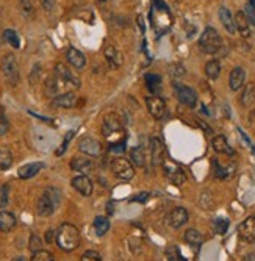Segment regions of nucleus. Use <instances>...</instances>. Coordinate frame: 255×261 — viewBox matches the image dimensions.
Listing matches in <instances>:
<instances>
[{
    "label": "nucleus",
    "instance_id": "1",
    "mask_svg": "<svg viewBox=\"0 0 255 261\" xmlns=\"http://www.w3.org/2000/svg\"><path fill=\"white\" fill-rule=\"evenodd\" d=\"M55 242L65 252H72L80 247L82 236L78 228L72 224H61L60 228L55 232Z\"/></svg>",
    "mask_w": 255,
    "mask_h": 261
},
{
    "label": "nucleus",
    "instance_id": "2",
    "mask_svg": "<svg viewBox=\"0 0 255 261\" xmlns=\"http://www.w3.org/2000/svg\"><path fill=\"white\" fill-rule=\"evenodd\" d=\"M61 203V193L60 189L57 188H47L46 191L43 193V196L38 199V203H36V211L39 216H50L55 213L60 207Z\"/></svg>",
    "mask_w": 255,
    "mask_h": 261
},
{
    "label": "nucleus",
    "instance_id": "3",
    "mask_svg": "<svg viewBox=\"0 0 255 261\" xmlns=\"http://www.w3.org/2000/svg\"><path fill=\"white\" fill-rule=\"evenodd\" d=\"M221 47H222V38L218 33V30L213 27H207L202 31L201 38H199V49L207 55H214L221 50Z\"/></svg>",
    "mask_w": 255,
    "mask_h": 261
},
{
    "label": "nucleus",
    "instance_id": "4",
    "mask_svg": "<svg viewBox=\"0 0 255 261\" xmlns=\"http://www.w3.org/2000/svg\"><path fill=\"white\" fill-rule=\"evenodd\" d=\"M172 89H174L175 97H177V100L182 105H185L188 108H194L197 105V94L193 88H191V86H186V85L179 83V82H174Z\"/></svg>",
    "mask_w": 255,
    "mask_h": 261
},
{
    "label": "nucleus",
    "instance_id": "5",
    "mask_svg": "<svg viewBox=\"0 0 255 261\" xmlns=\"http://www.w3.org/2000/svg\"><path fill=\"white\" fill-rule=\"evenodd\" d=\"M2 72L6 78V82L11 86H16L19 83V63L16 60L13 53H8L2 60Z\"/></svg>",
    "mask_w": 255,
    "mask_h": 261
},
{
    "label": "nucleus",
    "instance_id": "6",
    "mask_svg": "<svg viewBox=\"0 0 255 261\" xmlns=\"http://www.w3.org/2000/svg\"><path fill=\"white\" fill-rule=\"evenodd\" d=\"M111 171H113L115 177L119 180L129 181L135 177V169L133 164L122 156H116L113 161H111Z\"/></svg>",
    "mask_w": 255,
    "mask_h": 261
},
{
    "label": "nucleus",
    "instance_id": "7",
    "mask_svg": "<svg viewBox=\"0 0 255 261\" xmlns=\"http://www.w3.org/2000/svg\"><path fill=\"white\" fill-rule=\"evenodd\" d=\"M102 133L107 139H111L115 134L121 136L124 133V127H122V121H121V117H119V114L108 113L105 116V119H103V124H102Z\"/></svg>",
    "mask_w": 255,
    "mask_h": 261
},
{
    "label": "nucleus",
    "instance_id": "8",
    "mask_svg": "<svg viewBox=\"0 0 255 261\" xmlns=\"http://www.w3.org/2000/svg\"><path fill=\"white\" fill-rule=\"evenodd\" d=\"M78 150L86 156H99L102 153V144L93 136H83L78 141Z\"/></svg>",
    "mask_w": 255,
    "mask_h": 261
},
{
    "label": "nucleus",
    "instance_id": "9",
    "mask_svg": "<svg viewBox=\"0 0 255 261\" xmlns=\"http://www.w3.org/2000/svg\"><path fill=\"white\" fill-rule=\"evenodd\" d=\"M55 75H57L65 85H70V86H74V88H80V85H82L80 78H78L68 66L61 65V63L55 67Z\"/></svg>",
    "mask_w": 255,
    "mask_h": 261
},
{
    "label": "nucleus",
    "instance_id": "10",
    "mask_svg": "<svg viewBox=\"0 0 255 261\" xmlns=\"http://www.w3.org/2000/svg\"><path fill=\"white\" fill-rule=\"evenodd\" d=\"M238 236L244 242H254L255 241V216L244 219L238 227Z\"/></svg>",
    "mask_w": 255,
    "mask_h": 261
},
{
    "label": "nucleus",
    "instance_id": "11",
    "mask_svg": "<svg viewBox=\"0 0 255 261\" xmlns=\"http://www.w3.org/2000/svg\"><path fill=\"white\" fill-rule=\"evenodd\" d=\"M146 105L149 113L152 114L155 119H162L166 114V104L160 96H149L146 99Z\"/></svg>",
    "mask_w": 255,
    "mask_h": 261
},
{
    "label": "nucleus",
    "instance_id": "12",
    "mask_svg": "<svg viewBox=\"0 0 255 261\" xmlns=\"http://www.w3.org/2000/svg\"><path fill=\"white\" fill-rule=\"evenodd\" d=\"M70 185H72V188L75 189V191L78 194H82L83 197H90L93 194V181L88 178L85 174H80V175H77L72 178V181H70Z\"/></svg>",
    "mask_w": 255,
    "mask_h": 261
},
{
    "label": "nucleus",
    "instance_id": "13",
    "mask_svg": "<svg viewBox=\"0 0 255 261\" xmlns=\"http://www.w3.org/2000/svg\"><path fill=\"white\" fill-rule=\"evenodd\" d=\"M150 158L154 166H162L164 163V146L160 138H150Z\"/></svg>",
    "mask_w": 255,
    "mask_h": 261
},
{
    "label": "nucleus",
    "instance_id": "14",
    "mask_svg": "<svg viewBox=\"0 0 255 261\" xmlns=\"http://www.w3.org/2000/svg\"><path fill=\"white\" fill-rule=\"evenodd\" d=\"M189 219V215L188 211L183 208V207H175L168 216V224L172 227V228H180L183 227Z\"/></svg>",
    "mask_w": 255,
    "mask_h": 261
},
{
    "label": "nucleus",
    "instance_id": "15",
    "mask_svg": "<svg viewBox=\"0 0 255 261\" xmlns=\"http://www.w3.org/2000/svg\"><path fill=\"white\" fill-rule=\"evenodd\" d=\"M78 104V97L75 92H63L60 96L53 97L52 107L55 108H74Z\"/></svg>",
    "mask_w": 255,
    "mask_h": 261
},
{
    "label": "nucleus",
    "instance_id": "16",
    "mask_svg": "<svg viewBox=\"0 0 255 261\" xmlns=\"http://www.w3.org/2000/svg\"><path fill=\"white\" fill-rule=\"evenodd\" d=\"M246 83V70L241 66H236L232 69L229 77V86L232 91H240Z\"/></svg>",
    "mask_w": 255,
    "mask_h": 261
},
{
    "label": "nucleus",
    "instance_id": "17",
    "mask_svg": "<svg viewBox=\"0 0 255 261\" xmlns=\"http://www.w3.org/2000/svg\"><path fill=\"white\" fill-rule=\"evenodd\" d=\"M66 60L69 61V65L78 69V70H82L85 69L86 66V57H85V53L80 52L78 49H75V47H69V49L66 50Z\"/></svg>",
    "mask_w": 255,
    "mask_h": 261
},
{
    "label": "nucleus",
    "instance_id": "18",
    "mask_svg": "<svg viewBox=\"0 0 255 261\" xmlns=\"http://www.w3.org/2000/svg\"><path fill=\"white\" fill-rule=\"evenodd\" d=\"M69 166H70V169L75 171V172L88 174V172L93 169V161L88 156H85V155H78V156H74L72 160H70Z\"/></svg>",
    "mask_w": 255,
    "mask_h": 261
},
{
    "label": "nucleus",
    "instance_id": "19",
    "mask_svg": "<svg viewBox=\"0 0 255 261\" xmlns=\"http://www.w3.org/2000/svg\"><path fill=\"white\" fill-rule=\"evenodd\" d=\"M219 21H221L222 27L226 28V31H227L229 35H235L236 33L233 16H232V13H230L229 8H226V6H221L219 8Z\"/></svg>",
    "mask_w": 255,
    "mask_h": 261
},
{
    "label": "nucleus",
    "instance_id": "20",
    "mask_svg": "<svg viewBox=\"0 0 255 261\" xmlns=\"http://www.w3.org/2000/svg\"><path fill=\"white\" fill-rule=\"evenodd\" d=\"M164 174H166V177L169 178V181L172 185L180 186L186 181L185 172H183L180 168H177V166H164Z\"/></svg>",
    "mask_w": 255,
    "mask_h": 261
},
{
    "label": "nucleus",
    "instance_id": "21",
    "mask_svg": "<svg viewBox=\"0 0 255 261\" xmlns=\"http://www.w3.org/2000/svg\"><path fill=\"white\" fill-rule=\"evenodd\" d=\"M235 27H236V31H240L241 36L244 38H249L251 36V22L248 21V18H246L244 11H238L235 14Z\"/></svg>",
    "mask_w": 255,
    "mask_h": 261
},
{
    "label": "nucleus",
    "instance_id": "22",
    "mask_svg": "<svg viewBox=\"0 0 255 261\" xmlns=\"http://www.w3.org/2000/svg\"><path fill=\"white\" fill-rule=\"evenodd\" d=\"M44 168V163H28L25 166H22V168L18 171V175L22 178V180H28V178H33L36 174Z\"/></svg>",
    "mask_w": 255,
    "mask_h": 261
},
{
    "label": "nucleus",
    "instance_id": "23",
    "mask_svg": "<svg viewBox=\"0 0 255 261\" xmlns=\"http://www.w3.org/2000/svg\"><path fill=\"white\" fill-rule=\"evenodd\" d=\"M211 147L214 149V152L218 153H224V155H233V149L230 147V144L227 142L226 136H222V134H218V136H214L211 141Z\"/></svg>",
    "mask_w": 255,
    "mask_h": 261
},
{
    "label": "nucleus",
    "instance_id": "24",
    "mask_svg": "<svg viewBox=\"0 0 255 261\" xmlns=\"http://www.w3.org/2000/svg\"><path fill=\"white\" fill-rule=\"evenodd\" d=\"M103 53H105V60L108 61V65L113 69H117L122 66V55L119 53L117 49H115L113 45H107Z\"/></svg>",
    "mask_w": 255,
    "mask_h": 261
},
{
    "label": "nucleus",
    "instance_id": "25",
    "mask_svg": "<svg viewBox=\"0 0 255 261\" xmlns=\"http://www.w3.org/2000/svg\"><path fill=\"white\" fill-rule=\"evenodd\" d=\"M18 224V220H16V216L10 211H0V232L8 233L11 232L13 228Z\"/></svg>",
    "mask_w": 255,
    "mask_h": 261
},
{
    "label": "nucleus",
    "instance_id": "26",
    "mask_svg": "<svg viewBox=\"0 0 255 261\" xmlns=\"http://www.w3.org/2000/svg\"><path fill=\"white\" fill-rule=\"evenodd\" d=\"M130 163L135 166V168H144V164H146L144 147L138 146V147H133L132 149V152H130Z\"/></svg>",
    "mask_w": 255,
    "mask_h": 261
},
{
    "label": "nucleus",
    "instance_id": "27",
    "mask_svg": "<svg viewBox=\"0 0 255 261\" xmlns=\"http://www.w3.org/2000/svg\"><path fill=\"white\" fill-rule=\"evenodd\" d=\"M183 238H185L186 244H189L191 247H201L204 242L202 233L196 230V228H189V230H186L185 235H183Z\"/></svg>",
    "mask_w": 255,
    "mask_h": 261
},
{
    "label": "nucleus",
    "instance_id": "28",
    "mask_svg": "<svg viewBox=\"0 0 255 261\" xmlns=\"http://www.w3.org/2000/svg\"><path fill=\"white\" fill-rule=\"evenodd\" d=\"M93 228L97 236H105L107 232L110 230V219L105 216H97L93 222Z\"/></svg>",
    "mask_w": 255,
    "mask_h": 261
},
{
    "label": "nucleus",
    "instance_id": "29",
    "mask_svg": "<svg viewBox=\"0 0 255 261\" xmlns=\"http://www.w3.org/2000/svg\"><path fill=\"white\" fill-rule=\"evenodd\" d=\"M147 89L152 94H158L162 91V77L157 74H146L144 77Z\"/></svg>",
    "mask_w": 255,
    "mask_h": 261
},
{
    "label": "nucleus",
    "instance_id": "30",
    "mask_svg": "<svg viewBox=\"0 0 255 261\" xmlns=\"http://www.w3.org/2000/svg\"><path fill=\"white\" fill-rule=\"evenodd\" d=\"M205 75L210 80H218V77L221 75V63L218 60H210L205 65Z\"/></svg>",
    "mask_w": 255,
    "mask_h": 261
},
{
    "label": "nucleus",
    "instance_id": "31",
    "mask_svg": "<svg viewBox=\"0 0 255 261\" xmlns=\"http://www.w3.org/2000/svg\"><path fill=\"white\" fill-rule=\"evenodd\" d=\"M3 39H5V41L13 47V49H19V47H21V39H19V35L16 33L14 30H11V28H6V30L3 31Z\"/></svg>",
    "mask_w": 255,
    "mask_h": 261
},
{
    "label": "nucleus",
    "instance_id": "32",
    "mask_svg": "<svg viewBox=\"0 0 255 261\" xmlns=\"http://www.w3.org/2000/svg\"><path fill=\"white\" fill-rule=\"evenodd\" d=\"M255 102V86L254 85H248L246 89L241 96V105L243 107H251Z\"/></svg>",
    "mask_w": 255,
    "mask_h": 261
},
{
    "label": "nucleus",
    "instance_id": "33",
    "mask_svg": "<svg viewBox=\"0 0 255 261\" xmlns=\"http://www.w3.org/2000/svg\"><path fill=\"white\" fill-rule=\"evenodd\" d=\"M229 219H226V218H216L213 220V224H211V227H213V232L216 233V235H224L227 230H229Z\"/></svg>",
    "mask_w": 255,
    "mask_h": 261
},
{
    "label": "nucleus",
    "instance_id": "34",
    "mask_svg": "<svg viewBox=\"0 0 255 261\" xmlns=\"http://www.w3.org/2000/svg\"><path fill=\"white\" fill-rule=\"evenodd\" d=\"M13 164V155L5 149H0V171L10 169Z\"/></svg>",
    "mask_w": 255,
    "mask_h": 261
},
{
    "label": "nucleus",
    "instance_id": "35",
    "mask_svg": "<svg viewBox=\"0 0 255 261\" xmlns=\"http://www.w3.org/2000/svg\"><path fill=\"white\" fill-rule=\"evenodd\" d=\"M19 6H21V13H22L23 18L31 19L35 16V6H33V3H31V0H21Z\"/></svg>",
    "mask_w": 255,
    "mask_h": 261
},
{
    "label": "nucleus",
    "instance_id": "36",
    "mask_svg": "<svg viewBox=\"0 0 255 261\" xmlns=\"http://www.w3.org/2000/svg\"><path fill=\"white\" fill-rule=\"evenodd\" d=\"M30 261H55V258H53V255L50 254L49 250L41 249V250L33 252V255H31Z\"/></svg>",
    "mask_w": 255,
    "mask_h": 261
},
{
    "label": "nucleus",
    "instance_id": "37",
    "mask_svg": "<svg viewBox=\"0 0 255 261\" xmlns=\"http://www.w3.org/2000/svg\"><path fill=\"white\" fill-rule=\"evenodd\" d=\"M28 249H30L31 252L41 250V249H43V239L39 238L38 235H31V236H30V241H28Z\"/></svg>",
    "mask_w": 255,
    "mask_h": 261
},
{
    "label": "nucleus",
    "instance_id": "38",
    "mask_svg": "<svg viewBox=\"0 0 255 261\" xmlns=\"http://www.w3.org/2000/svg\"><path fill=\"white\" fill-rule=\"evenodd\" d=\"M10 202V188L6 185L0 186V208H5Z\"/></svg>",
    "mask_w": 255,
    "mask_h": 261
},
{
    "label": "nucleus",
    "instance_id": "39",
    "mask_svg": "<svg viewBox=\"0 0 255 261\" xmlns=\"http://www.w3.org/2000/svg\"><path fill=\"white\" fill-rule=\"evenodd\" d=\"M74 134H75V131H72V130H70V131L66 134V138L63 139V144L60 146V149H57V152H55V153H57V156H61L63 153L66 152V149H68V146H69V141L74 138Z\"/></svg>",
    "mask_w": 255,
    "mask_h": 261
},
{
    "label": "nucleus",
    "instance_id": "40",
    "mask_svg": "<svg viewBox=\"0 0 255 261\" xmlns=\"http://www.w3.org/2000/svg\"><path fill=\"white\" fill-rule=\"evenodd\" d=\"M80 261H102V257L99 252H95V250H86L82 255Z\"/></svg>",
    "mask_w": 255,
    "mask_h": 261
},
{
    "label": "nucleus",
    "instance_id": "41",
    "mask_svg": "<svg viewBox=\"0 0 255 261\" xmlns=\"http://www.w3.org/2000/svg\"><path fill=\"white\" fill-rule=\"evenodd\" d=\"M255 8L254 6H251V5H246V11H244V14H246V18H248V21L252 23V25H255Z\"/></svg>",
    "mask_w": 255,
    "mask_h": 261
},
{
    "label": "nucleus",
    "instance_id": "42",
    "mask_svg": "<svg viewBox=\"0 0 255 261\" xmlns=\"http://www.w3.org/2000/svg\"><path fill=\"white\" fill-rule=\"evenodd\" d=\"M149 193H139L138 196H133L130 202H138V203H146L149 200Z\"/></svg>",
    "mask_w": 255,
    "mask_h": 261
},
{
    "label": "nucleus",
    "instance_id": "43",
    "mask_svg": "<svg viewBox=\"0 0 255 261\" xmlns=\"http://www.w3.org/2000/svg\"><path fill=\"white\" fill-rule=\"evenodd\" d=\"M8 130H10V124H8V121L5 119L3 116H0V136L6 134Z\"/></svg>",
    "mask_w": 255,
    "mask_h": 261
},
{
    "label": "nucleus",
    "instance_id": "44",
    "mask_svg": "<svg viewBox=\"0 0 255 261\" xmlns=\"http://www.w3.org/2000/svg\"><path fill=\"white\" fill-rule=\"evenodd\" d=\"M214 168H216V169H214V172H216V177H218V178H226V177H227L226 169L222 168V166H219L218 161H214Z\"/></svg>",
    "mask_w": 255,
    "mask_h": 261
},
{
    "label": "nucleus",
    "instance_id": "45",
    "mask_svg": "<svg viewBox=\"0 0 255 261\" xmlns=\"http://www.w3.org/2000/svg\"><path fill=\"white\" fill-rule=\"evenodd\" d=\"M125 150V144L124 142H117V144H111L110 146V152H119V153H122Z\"/></svg>",
    "mask_w": 255,
    "mask_h": 261
},
{
    "label": "nucleus",
    "instance_id": "46",
    "mask_svg": "<svg viewBox=\"0 0 255 261\" xmlns=\"http://www.w3.org/2000/svg\"><path fill=\"white\" fill-rule=\"evenodd\" d=\"M171 74L172 75H185V67L183 66H180V65H177V66H172V69H171Z\"/></svg>",
    "mask_w": 255,
    "mask_h": 261
},
{
    "label": "nucleus",
    "instance_id": "47",
    "mask_svg": "<svg viewBox=\"0 0 255 261\" xmlns=\"http://www.w3.org/2000/svg\"><path fill=\"white\" fill-rule=\"evenodd\" d=\"M41 3L46 11H52L55 6V0H41Z\"/></svg>",
    "mask_w": 255,
    "mask_h": 261
},
{
    "label": "nucleus",
    "instance_id": "48",
    "mask_svg": "<svg viewBox=\"0 0 255 261\" xmlns=\"http://www.w3.org/2000/svg\"><path fill=\"white\" fill-rule=\"evenodd\" d=\"M155 5L158 10H162V11H168V8H166V3L162 2V0H155Z\"/></svg>",
    "mask_w": 255,
    "mask_h": 261
},
{
    "label": "nucleus",
    "instance_id": "49",
    "mask_svg": "<svg viewBox=\"0 0 255 261\" xmlns=\"http://www.w3.org/2000/svg\"><path fill=\"white\" fill-rule=\"evenodd\" d=\"M53 235H55V232H53V230H49V232H47V238H46V239H47V242H50V241H52V236H53Z\"/></svg>",
    "mask_w": 255,
    "mask_h": 261
},
{
    "label": "nucleus",
    "instance_id": "50",
    "mask_svg": "<svg viewBox=\"0 0 255 261\" xmlns=\"http://www.w3.org/2000/svg\"><path fill=\"white\" fill-rule=\"evenodd\" d=\"M13 261H27L23 257H16V258H13Z\"/></svg>",
    "mask_w": 255,
    "mask_h": 261
},
{
    "label": "nucleus",
    "instance_id": "51",
    "mask_svg": "<svg viewBox=\"0 0 255 261\" xmlns=\"http://www.w3.org/2000/svg\"><path fill=\"white\" fill-rule=\"evenodd\" d=\"M249 5L255 8V0H249Z\"/></svg>",
    "mask_w": 255,
    "mask_h": 261
},
{
    "label": "nucleus",
    "instance_id": "52",
    "mask_svg": "<svg viewBox=\"0 0 255 261\" xmlns=\"http://www.w3.org/2000/svg\"><path fill=\"white\" fill-rule=\"evenodd\" d=\"M254 153H255V149H254Z\"/></svg>",
    "mask_w": 255,
    "mask_h": 261
}]
</instances>
